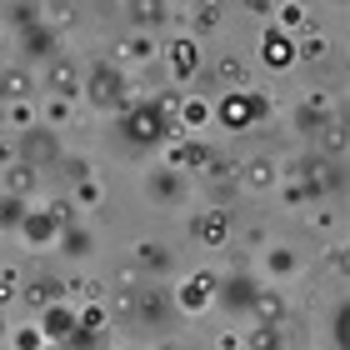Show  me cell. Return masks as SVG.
I'll return each instance as SVG.
<instances>
[{"mask_svg": "<svg viewBox=\"0 0 350 350\" xmlns=\"http://www.w3.org/2000/svg\"><path fill=\"white\" fill-rule=\"evenodd\" d=\"M211 146H200V140H185V131L165 135V165L175 170H205V161H211Z\"/></svg>", "mask_w": 350, "mask_h": 350, "instance_id": "cell-11", "label": "cell"}, {"mask_svg": "<svg viewBox=\"0 0 350 350\" xmlns=\"http://www.w3.org/2000/svg\"><path fill=\"white\" fill-rule=\"evenodd\" d=\"M45 85H51L55 95H66V100H70V95H81V66H75L70 55H55L51 70H45Z\"/></svg>", "mask_w": 350, "mask_h": 350, "instance_id": "cell-17", "label": "cell"}, {"mask_svg": "<svg viewBox=\"0 0 350 350\" xmlns=\"http://www.w3.org/2000/svg\"><path fill=\"white\" fill-rule=\"evenodd\" d=\"M250 310H256V321H265V325H280L285 315H291V306H285L280 291H260L256 300H250Z\"/></svg>", "mask_w": 350, "mask_h": 350, "instance_id": "cell-27", "label": "cell"}, {"mask_svg": "<svg viewBox=\"0 0 350 350\" xmlns=\"http://www.w3.org/2000/svg\"><path fill=\"white\" fill-rule=\"evenodd\" d=\"M15 161V146H10V140H0V165H10Z\"/></svg>", "mask_w": 350, "mask_h": 350, "instance_id": "cell-43", "label": "cell"}, {"mask_svg": "<svg viewBox=\"0 0 350 350\" xmlns=\"http://www.w3.org/2000/svg\"><path fill=\"white\" fill-rule=\"evenodd\" d=\"M5 330H10V325H5V310H0V340H5Z\"/></svg>", "mask_w": 350, "mask_h": 350, "instance_id": "cell-44", "label": "cell"}, {"mask_svg": "<svg viewBox=\"0 0 350 350\" xmlns=\"http://www.w3.org/2000/svg\"><path fill=\"white\" fill-rule=\"evenodd\" d=\"M15 350H40L45 345V336H40V325H21V330H15V336H5Z\"/></svg>", "mask_w": 350, "mask_h": 350, "instance_id": "cell-38", "label": "cell"}, {"mask_svg": "<svg viewBox=\"0 0 350 350\" xmlns=\"http://www.w3.org/2000/svg\"><path fill=\"white\" fill-rule=\"evenodd\" d=\"M81 95L95 110H105V116H120L125 105H135V90L125 81V66H116V60H100L90 75H81Z\"/></svg>", "mask_w": 350, "mask_h": 350, "instance_id": "cell-1", "label": "cell"}, {"mask_svg": "<svg viewBox=\"0 0 350 350\" xmlns=\"http://www.w3.org/2000/svg\"><path fill=\"white\" fill-rule=\"evenodd\" d=\"M235 180H241L250 196H260V190H275V180H280V165L270 161V155H250V161L235 170Z\"/></svg>", "mask_w": 350, "mask_h": 350, "instance_id": "cell-15", "label": "cell"}, {"mask_svg": "<svg viewBox=\"0 0 350 350\" xmlns=\"http://www.w3.org/2000/svg\"><path fill=\"white\" fill-rule=\"evenodd\" d=\"M5 120H10V131H25V125H36V120H40V110L30 105V95H21V100H10Z\"/></svg>", "mask_w": 350, "mask_h": 350, "instance_id": "cell-34", "label": "cell"}, {"mask_svg": "<svg viewBox=\"0 0 350 350\" xmlns=\"http://www.w3.org/2000/svg\"><path fill=\"white\" fill-rule=\"evenodd\" d=\"M325 120H336V105H330V95H325V90H306V95H300V105H295V131L315 135Z\"/></svg>", "mask_w": 350, "mask_h": 350, "instance_id": "cell-13", "label": "cell"}, {"mask_svg": "<svg viewBox=\"0 0 350 350\" xmlns=\"http://www.w3.org/2000/svg\"><path fill=\"white\" fill-rule=\"evenodd\" d=\"M75 21H81L75 0H40V25H51V30H70Z\"/></svg>", "mask_w": 350, "mask_h": 350, "instance_id": "cell-25", "label": "cell"}, {"mask_svg": "<svg viewBox=\"0 0 350 350\" xmlns=\"http://www.w3.org/2000/svg\"><path fill=\"white\" fill-rule=\"evenodd\" d=\"M66 120H70V100H66V95H55V100L45 105V125L55 131V125H66Z\"/></svg>", "mask_w": 350, "mask_h": 350, "instance_id": "cell-39", "label": "cell"}, {"mask_svg": "<svg viewBox=\"0 0 350 350\" xmlns=\"http://www.w3.org/2000/svg\"><path fill=\"white\" fill-rule=\"evenodd\" d=\"M131 260H135L140 275H165V270H170V250H165L161 241H140V245L131 250Z\"/></svg>", "mask_w": 350, "mask_h": 350, "instance_id": "cell-19", "label": "cell"}, {"mask_svg": "<svg viewBox=\"0 0 350 350\" xmlns=\"http://www.w3.org/2000/svg\"><path fill=\"white\" fill-rule=\"evenodd\" d=\"M336 345H345V306L336 310Z\"/></svg>", "mask_w": 350, "mask_h": 350, "instance_id": "cell-42", "label": "cell"}, {"mask_svg": "<svg viewBox=\"0 0 350 350\" xmlns=\"http://www.w3.org/2000/svg\"><path fill=\"white\" fill-rule=\"evenodd\" d=\"M125 21H131L135 30H155L165 21V5L161 0H125Z\"/></svg>", "mask_w": 350, "mask_h": 350, "instance_id": "cell-24", "label": "cell"}, {"mask_svg": "<svg viewBox=\"0 0 350 350\" xmlns=\"http://www.w3.org/2000/svg\"><path fill=\"white\" fill-rule=\"evenodd\" d=\"M315 135H321V155H330V161H345V125H340V120H325Z\"/></svg>", "mask_w": 350, "mask_h": 350, "instance_id": "cell-29", "label": "cell"}, {"mask_svg": "<svg viewBox=\"0 0 350 350\" xmlns=\"http://www.w3.org/2000/svg\"><path fill=\"white\" fill-rule=\"evenodd\" d=\"M66 295V280H55V275H36V280H21V306L30 310H40V306H51V300Z\"/></svg>", "mask_w": 350, "mask_h": 350, "instance_id": "cell-16", "label": "cell"}, {"mask_svg": "<svg viewBox=\"0 0 350 350\" xmlns=\"http://www.w3.org/2000/svg\"><path fill=\"white\" fill-rule=\"evenodd\" d=\"M245 10L256 15V21H270V10H275V0H245Z\"/></svg>", "mask_w": 350, "mask_h": 350, "instance_id": "cell-40", "label": "cell"}, {"mask_svg": "<svg viewBox=\"0 0 350 350\" xmlns=\"http://www.w3.org/2000/svg\"><path fill=\"white\" fill-rule=\"evenodd\" d=\"M21 300V270H0V310Z\"/></svg>", "mask_w": 350, "mask_h": 350, "instance_id": "cell-36", "label": "cell"}, {"mask_svg": "<svg viewBox=\"0 0 350 350\" xmlns=\"http://www.w3.org/2000/svg\"><path fill=\"white\" fill-rule=\"evenodd\" d=\"M211 110H215V120L230 125V131H250L256 120L270 116V100H265V95H250V90L241 85V90H220V100H215Z\"/></svg>", "mask_w": 350, "mask_h": 350, "instance_id": "cell-3", "label": "cell"}, {"mask_svg": "<svg viewBox=\"0 0 350 350\" xmlns=\"http://www.w3.org/2000/svg\"><path fill=\"white\" fill-rule=\"evenodd\" d=\"M140 190L155 200V205H180L185 200V180L175 165H150L146 175H140Z\"/></svg>", "mask_w": 350, "mask_h": 350, "instance_id": "cell-9", "label": "cell"}, {"mask_svg": "<svg viewBox=\"0 0 350 350\" xmlns=\"http://www.w3.org/2000/svg\"><path fill=\"white\" fill-rule=\"evenodd\" d=\"M116 306H120L125 321H135L140 330H161V325L170 321V295L161 291V285H146V280L116 291Z\"/></svg>", "mask_w": 350, "mask_h": 350, "instance_id": "cell-2", "label": "cell"}, {"mask_svg": "<svg viewBox=\"0 0 350 350\" xmlns=\"http://www.w3.org/2000/svg\"><path fill=\"white\" fill-rule=\"evenodd\" d=\"M120 116H125V135L140 140V146H161L165 135L180 131V125H165L161 116H155V105H150V100H146V105H125Z\"/></svg>", "mask_w": 350, "mask_h": 350, "instance_id": "cell-4", "label": "cell"}, {"mask_svg": "<svg viewBox=\"0 0 350 350\" xmlns=\"http://www.w3.org/2000/svg\"><path fill=\"white\" fill-rule=\"evenodd\" d=\"M95 200H105V185L81 175V180H75V205H95Z\"/></svg>", "mask_w": 350, "mask_h": 350, "instance_id": "cell-37", "label": "cell"}, {"mask_svg": "<svg viewBox=\"0 0 350 350\" xmlns=\"http://www.w3.org/2000/svg\"><path fill=\"white\" fill-rule=\"evenodd\" d=\"M185 25L196 30V36H215L220 30V0H196V5L185 10Z\"/></svg>", "mask_w": 350, "mask_h": 350, "instance_id": "cell-22", "label": "cell"}, {"mask_svg": "<svg viewBox=\"0 0 350 350\" xmlns=\"http://www.w3.org/2000/svg\"><path fill=\"white\" fill-rule=\"evenodd\" d=\"M325 55H330V40L325 36H306V40L295 36V66H300V60H306V66H321Z\"/></svg>", "mask_w": 350, "mask_h": 350, "instance_id": "cell-31", "label": "cell"}, {"mask_svg": "<svg viewBox=\"0 0 350 350\" xmlns=\"http://www.w3.org/2000/svg\"><path fill=\"white\" fill-rule=\"evenodd\" d=\"M110 285L105 280H66V295H81V300H105Z\"/></svg>", "mask_w": 350, "mask_h": 350, "instance_id": "cell-35", "label": "cell"}, {"mask_svg": "<svg viewBox=\"0 0 350 350\" xmlns=\"http://www.w3.org/2000/svg\"><path fill=\"white\" fill-rule=\"evenodd\" d=\"M230 211H220V205H211V211H196L190 215V235L205 245V250H226L230 245Z\"/></svg>", "mask_w": 350, "mask_h": 350, "instance_id": "cell-8", "label": "cell"}, {"mask_svg": "<svg viewBox=\"0 0 350 350\" xmlns=\"http://www.w3.org/2000/svg\"><path fill=\"white\" fill-rule=\"evenodd\" d=\"M215 300H220V275H215V270H196V275L180 285L175 306H180L185 315H200V310H211Z\"/></svg>", "mask_w": 350, "mask_h": 350, "instance_id": "cell-7", "label": "cell"}, {"mask_svg": "<svg viewBox=\"0 0 350 350\" xmlns=\"http://www.w3.org/2000/svg\"><path fill=\"white\" fill-rule=\"evenodd\" d=\"M161 55V45H155V30H125L116 40V66H150V60Z\"/></svg>", "mask_w": 350, "mask_h": 350, "instance_id": "cell-10", "label": "cell"}, {"mask_svg": "<svg viewBox=\"0 0 350 350\" xmlns=\"http://www.w3.org/2000/svg\"><path fill=\"white\" fill-rule=\"evenodd\" d=\"M36 185H40V165H30V161H21V155H15V161L5 165V190L10 196H36Z\"/></svg>", "mask_w": 350, "mask_h": 350, "instance_id": "cell-18", "label": "cell"}, {"mask_svg": "<svg viewBox=\"0 0 350 350\" xmlns=\"http://www.w3.org/2000/svg\"><path fill=\"white\" fill-rule=\"evenodd\" d=\"M275 21L270 25H280V30H291V36H300V30H310V10H306V0H275Z\"/></svg>", "mask_w": 350, "mask_h": 350, "instance_id": "cell-21", "label": "cell"}, {"mask_svg": "<svg viewBox=\"0 0 350 350\" xmlns=\"http://www.w3.org/2000/svg\"><path fill=\"white\" fill-rule=\"evenodd\" d=\"M25 196H10V190H0V230H21V220H25Z\"/></svg>", "mask_w": 350, "mask_h": 350, "instance_id": "cell-30", "label": "cell"}, {"mask_svg": "<svg viewBox=\"0 0 350 350\" xmlns=\"http://www.w3.org/2000/svg\"><path fill=\"white\" fill-rule=\"evenodd\" d=\"M211 120H215L211 100H205L200 90H185L180 95V131H200V125H211Z\"/></svg>", "mask_w": 350, "mask_h": 350, "instance_id": "cell-20", "label": "cell"}, {"mask_svg": "<svg viewBox=\"0 0 350 350\" xmlns=\"http://www.w3.org/2000/svg\"><path fill=\"white\" fill-rule=\"evenodd\" d=\"M265 275L270 280H285V275H295V270H300V260H295V250H285V245H275V250H265Z\"/></svg>", "mask_w": 350, "mask_h": 350, "instance_id": "cell-28", "label": "cell"}, {"mask_svg": "<svg viewBox=\"0 0 350 350\" xmlns=\"http://www.w3.org/2000/svg\"><path fill=\"white\" fill-rule=\"evenodd\" d=\"M336 5H345V0H336Z\"/></svg>", "mask_w": 350, "mask_h": 350, "instance_id": "cell-45", "label": "cell"}, {"mask_svg": "<svg viewBox=\"0 0 350 350\" xmlns=\"http://www.w3.org/2000/svg\"><path fill=\"white\" fill-rule=\"evenodd\" d=\"M30 90H36V81L25 70H0V100H21Z\"/></svg>", "mask_w": 350, "mask_h": 350, "instance_id": "cell-32", "label": "cell"}, {"mask_svg": "<svg viewBox=\"0 0 350 350\" xmlns=\"http://www.w3.org/2000/svg\"><path fill=\"white\" fill-rule=\"evenodd\" d=\"M260 60L270 70H291L295 66V36L280 30V25H265L260 30Z\"/></svg>", "mask_w": 350, "mask_h": 350, "instance_id": "cell-12", "label": "cell"}, {"mask_svg": "<svg viewBox=\"0 0 350 350\" xmlns=\"http://www.w3.org/2000/svg\"><path fill=\"white\" fill-rule=\"evenodd\" d=\"M40 336H45V345H70V336H75V310H66L60 300L40 306Z\"/></svg>", "mask_w": 350, "mask_h": 350, "instance_id": "cell-14", "label": "cell"}, {"mask_svg": "<svg viewBox=\"0 0 350 350\" xmlns=\"http://www.w3.org/2000/svg\"><path fill=\"white\" fill-rule=\"evenodd\" d=\"M161 55H165V66H170V81H175V85H190V81L200 75V66H205V55H200V40H196V36H175Z\"/></svg>", "mask_w": 350, "mask_h": 350, "instance_id": "cell-5", "label": "cell"}, {"mask_svg": "<svg viewBox=\"0 0 350 350\" xmlns=\"http://www.w3.org/2000/svg\"><path fill=\"white\" fill-rule=\"evenodd\" d=\"M211 75H215V85H220V90H241V85L250 81V66H245L241 55H220Z\"/></svg>", "mask_w": 350, "mask_h": 350, "instance_id": "cell-23", "label": "cell"}, {"mask_svg": "<svg viewBox=\"0 0 350 350\" xmlns=\"http://www.w3.org/2000/svg\"><path fill=\"white\" fill-rule=\"evenodd\" d=\"M15 155H21V161H30V165H60V140L51 135V125H25L21 131V146H15Z\"/></svg>", "mask_w": 350, "mask_h": 350, "instance_id": "cell-6", "label": "cell"}, {"mask_svg": "<svg viewBox=\"0 0 350 350\" xmlns=\"http://www.w3.org/2000/svg\"><path fill=\"white\" fill-rule=\"evenodd\" d=\"M21 230H25V235H30L36 245H45V241H55V235H60V220H55L51 211H25Z\"/></svg>", "mask_w": 350, "mask_h": 350, "instance_id": "cell-26", "label": "cell"}, {"mask_svg": "<svg viewBox=\"0 0 350 350\" xmlns=\"http://www.w3.org/2000/svg\"><path fill=\"white\" fill-rule=\"evenodd\" d=\"M10 25H15V30L40 25V0H10Z\"/></svg>", "mask_w": 350, "mask_h": 350, "instance_id": "cell-33", "label": "cell"}, {"mask_svg": "<svg viewBox=\"0 0 350 350\" xmlns=\"http://www.w3.org/2000/svg\"><path fill=\"white\" fill-rule=\"evenodd\" d=\"M325 260H330V270H340V275H345V245H330Z\"/></svg>", "mask_w": 350, "mask_h": 350, "instance_id": "cell-41", "label": "cell"}]
</instances>
